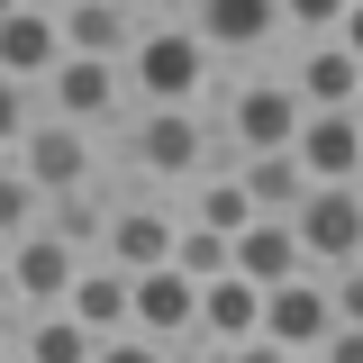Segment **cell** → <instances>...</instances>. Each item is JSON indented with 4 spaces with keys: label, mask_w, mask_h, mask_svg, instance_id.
<instances>
[{
    "label": "cell",
    "mask_w": 363,
    "mask_h": 363,
    "mask_svg": "<svg viewBox=\"0 0 363 363\" xmlns=\"http://www.w3.org/2000/svg\"><path fill=\"white\" fill-rule=\"evenodd\" d=\"M191 327H200V281H182L173 264L128 281V336H155V345L191 354Z\"/></svg>",
    "instance_id": "9c48e42d"
},
{
    "label": "cell",
    "mask_w": 363,
    "mask_h": 363,
    "mask_svg": "<svg viewBox=\"0 0 363 363\" xmlns=\"http://www.w3.org/2000/svg\"><path fill=\"white\" fill-rule=\"evenodd\" d=\"M118 82H128V109H200V100L218 91V64H209L200 37L182 28V9H145Z\"/></svg>",
    "instance_id": "7a4b0ae2"
},
{
    "label": "cell",
    "mask_w": 363,
    "mask_h": 363,
    "mask_svg": "<svg viewBox=\"0 0 363 363\" xmlns=\"http://www.w3.org/2000/svg\"><path fill=\"white\" fill-rule=\"evenodd\" d=\"M164 264L182 272V281H218L227 272V236H209V227H173V255Z\"/></svg>",
    "instance_id": "7402d4cb"
},
{
    "label": "cell",
    "mask_w": 363,
    "mask_h": 363,
    "mask_svg": "<svg viewBox=\"0 0 363 363\" xmlns=\"http://www.w3.org/2000/svg\"><path fill=\"white\" fill-rule=\"evenodd\" d=\"M136 28H145V9H128V0H64L55 9V37H64V55H82V64H128Z\"/></svg>",
    "instance_id": "4fadbf2b"
},
{
    "label": "cell",
    "mask_w": 363,
    "mask_h": 363,
    "mask_svg": "<svg viewBox=\"0 0 363 363\" xmlns=\"http://www.w3.org/2000/svg\"><path fill=\"white\" fill-rule=\"evenodd\" d=\"M109 200H118L109 182H100V191H73V200H45V218H37V227L91 264V255H100V227H109Z\"/></svg>",
    "instance_id": "ffe728a7"
},
{
    "label": "cell",
    "mask_w": 363,
    "mask_h": 363,
    "mask_svg": "<svg viewBox=\"0 0 363 363\" xmlns=\"http://www.w3.org/2000/svg\"><path fill=\"white\" fill-rule=\"evenodd\" d=\"M173 363H209V354H173Z\"/></svg>",
    "instance_id": "f546056e"
},
{
    "label": "cell",
    "mask_w": 363,
    "mask_h": 363,
    "mask_svg": "<svg viewBox=\"0 0 363 363\" xmlns=\"http://www.w3.org/2000/svg\"><path fill=\"white\" fill-rule=\"evenodd\" d=\"M37 218H45V200L28 191V173H18V164H0V255H9Z\"/></svg>",
    "instance_id": "603a6c76"
},
{
    "label": "cell",
    "mask_w": 363,
    "mask_h": 363,
    "mask_svg": "<svg viewBox=\"0 0 363 363\" xmlns=\"http://www.w3.org/2000/svg\"><path fill=\"white\" fill-rule=\"evenodd\" d=\"M255 318H264V291H245L236 272L200 281V327H191V354H227V345H255Z\"/></svg>",
    "instance_id": "2e32d148"
},
{
    "label": "cell",
    "mask_w": 363,
    "mask_h": 363,
    "mask_svg": "<svg viewBox=\"0 0 363 363\" xmlns=\"http://www.w3.org/2000/svg\"><path fill=\"white\" fill-rule=\"evenodd\" d=\"M64 318L82 327L91 345L128 336V272H109V264H82V272H73V291H64Z\"/></svg>",
    "instance_id": "ac0fdd59"
},
{
    "label": "cell",
    "mask_w": 363,
    "mask_h": 363,
    "mask_svg": "<svg viewBox=\"0 0 363 363\" xmlns=\"http://www.w3.org/2000/svg\"><path fill=\"white\" fill-rule=\"evenodd\" d=\"M173 200H155V191H118V200H109V227H100V255H91V264H109V272H155L164 264V255H173Z\"/></svg>",
    "instance_id": "52a82bcc"
},
{
    "label": "cell",
    "mask_w": 363,
    "mask_h": 363,
    "mask_svg": "<svg viewBox=\"0 0 363 363\" xmlns=\"http://www.w3.org/2000/svg\"><path fill=\"white\" fill-rule=\"evenodd\" d=\"M309 363H363V327H327Z\"/></svg>",
    "instance_id": "484cf974"
},
{
    "label": "cell",
    "mask_w": 363,
    "mask_h": 363,
    "mask_svg": "<svg viewBox=\"0 0 363 363\" xmlns=\"http://www.w3.org/2000/svg\"><path fill=\"white\" fill-rule=\"evenodd\" d=\"M0 327H9V272H0Z\"/></svg>",
    "instance_id": "83f0119b"
},
{
    "label": "cell",
    "mask_w": 363,
    "mask_h": 363,
    "mask_svg": "<svg viewBox=\"0 0 363 363\" xmlns=\"http://www.w3.org/2000/svg\"><path fill=\"white\" fill-rule=\"evenodd\" d=\"M291 164H300V182H309V191L354 182V173H363V118H354V109H318V118H300Z\"/></svg>",
    "instance_id": "8fae6325"
},
{
    "label": "cell",
    "mask_w": 363,
    "mask_h": 363,
    "mask_svg": "<svg viewBox=\"0 0 363 363\" xmlns=\"http://www.w3.org/2000/svg\"><path fill=\"white\" fill-rule=\"evenodd\" d=\"M227 272L245 281V291H281V281H300V245H291V227L281 218H255V227H236L227 236Z\"/></svg>",
    "instance_id": "e0dca14e"
},
{
    "label": "cell",
    "mask_w": 363,
    "mask_h": 363,
    "mask_svg": "<svg viewBox=\"0 0 363 363\" xmlns=\"http://www.w3.org/2000/svg\"><path fill=\"white\" fill-rule=\"evenodd\" d=\"M182 28L200 37L209 64L218 55H264V45H281V0H191Z\"/></svg>",
    "instance_id": "30bf717a"
},
{
    "label": "cell",
    "mask_w": 363,
    "mask_h": 363,
    "mask_svg": "<svg viewBox=\"0 0 363 363\" xmlns=\"http://www.w3.org/2000/svg\"><path fill=\"white\" fill-rule=\"evenodd\" d=\"M227 173H236V191L255 200V218H291V209H300V191H309L291 155H245V164H227Z\"/></svg>",
    "instance_id": "d6986e66"
},
{
    "label": "cell",
    "mask_w": 363,
    "mask_h": 363,
    "mask_svg": "<svg viewBox=\"0 0 363 363\" xmlns=\"http://www.w3.org/2000/svg\"><path fill=\"white\" fill-rule=\"evenodd\" d=\"M28 118H37V91H18V82H0V164L18 155V136H28Z\"/></svg>",
    "instance_id": "cb8c5ba5"
},
{
    "label": "cell",
    "mask_w": 363,
    "mask_h": 363,
    "mask_svg": "<svg viewBox=\"0 0 363 363\" xmlns=\"http://www.w3.org/2000/svg\"><path fill=\"white\" fill-rule=\"evenodd\" d=\"M64 64V37H55V9L45 0H0V82L37 91L45 73Z\"/></svg>",
    "instance_id": "7c38bea8"
},
{
    "label": "cell",
    "mask_w": 363,
    "mask_h": 363,
    "mask_svg": "<svg viewBox=\"0 0 363 363\" xmlns=\"http://www.w3.org/2000/svg\"><path fill=\"white\" fill-rule=\"evenodd\" d=\"M0 363H18V345H9V336H0Z\"/></svg>",
    "instance_id": "f1b7e54d"
},
{
    "label": "cell",
    "mask_w": 363,
    "mask_h": 363,
    "mask_svg": "<svg viewBox=\"0 0 363 363\" xmlns=\"http://www.w3.org/2000/svg\"><path fill=\"white\" fill-rule=\"evenodd\" d=\"M281 82H291V100H300V109H363V55L354 45H300V55H291V73H281Z\"/></svg>",
    "instance_id": "5bb4252c"
},
{
    "label": "cell",
    "mask_w": 363,
    "mask_h": 363,
    "mask_svg": "<svg viewBox=\"0 0 363 363\" xmlns=\"http://www.w3.org/2000/svg\"><path fill=\"white\" fill-rule=\"evenodd\" d=\"M9 164L28 173L37 200H73V191H100V182H109V136H82V128H64V118L37 109Z\"/></svg>",
    "instance_id": "277c9868"
},
{
    "label": "cell",
    "mask_w": 363,
    "mask_h": 363,
    "mask_svg": "<svg viewBox=\"0 0 363 363\" xmlns=\"http://www.w3.org/2000/svg\"><path fill=\"white\" fill-rule=\"evenodd\" d=\"M300 100H291V82L281 73H236V82H218V109H209V128H218V145L245 164V155H291V136H300Z\"/></svg>",
    "instance_id": "3957f363"
},
{
    "label": "cell",
    "mask_w": 363,
    "mask_h": 363,
    "mask_svg": "<svg viewBox=\"0 0 363 363\" xmlns=\"http://www.w3.org/2000/svg\"><path fill=\"white\" fill-rule=\"evenodd\" d=\"M37 109L64 118V128H82V136H118V118H128V82H118V64L64 55V64L37 82Z\"/></svg>",
    "instance_id": "5b68a950"
},
{
    "label": "cell",
    "mask_w": 363,
    "mask_h": 363,
    "mask_svg": "<svg viewBox=\"0 0 363 363\" xmlns=\"http://www.w3.org/2000/svg\"><path fill=\"white\" fill-rule=\"evenodd\" d=\"M109 164L128 173V191H155V200H182L200 173L236 164L209 128V109H128L118 136H109Z\"/></svg>",
    "instance_id": "6da1fadb"
},
{
    "label": "cell",
    "mask_w": 363,
    "mask_h": 363,
    "mask_svg": "<svg viewBox=\"0 0 363 363\" xmlns=\"http://www.w3.org/2000/svg\"><path fill=\"white\" fill-rule=\"evenodd\" d=\"M291 245H300V264L309 272H336V264H363V191L354 182H336V191H300V209H291Z\"/></svg>",
    "instance_id": "8992f818"
},
{
    "label": "cell",
    "mask_w": 363,
    "mask_h": 363,
    "mask_svg": "<svg viewBox=\"0 0 363 363\" xmlns=\"http://www.w3.org/2000/svg\"><path fill=\"white\" fill-rule=\"evenodd\" d=\"M91 363H173V345H155V336H109Z\"/></svg>",
    "instance_id": "d4e9b609"
},
{
    "label": "cell",
    "mask_w": 363,
    "mask_h": 363,
    "mask_svg": "<svg viewBox=\"0 0 363 363\" xmlns=\"http://www.w3.org/2000/svg\"><path fill=\"white\" fill-rule=\"evenodd\" d=\"M255 336H264L272 354H291V363H309V354H318V336H327V291H318V272H300V281L264 291Z\"/></svg>",
    "instance_id": "9a60e30c"
},
{
    "label": "cell",
    "mask_w": 363,
    "mask_h": 363,
    "mask_svg": "<svg viewBox=\"0 0 363 363\" xmlns=\"http://www.w3.org/2000/svg\"><path fill=\"white\" fill-rule=\"evenodd\" d=\"M0 272H9V318H45V309H64V291H73L82 255H73V245H55L45 227H28V236L0 255Z\"/></svg>",
    "instance_id": "ba28073f"
},
{
    "label": "cell",
    "mask_w": 363,
    "mask_h": 363,
    "mask_svg": "<svg viewBox=\"0 0 363 363\" xmlns=\"http://www.w3.org/2000/svg\"><path fill=\"white\" fill-rule=\"evenodd\" d=\"M209 363H291V354H272L264 336H255V345H227V354H209Z\"/></svg>",
    "instance_id": "4316f807"
},
{
    "label": "cell",
    "mask_w": 363,
    "mask_h": 363,
    "mask_svg": "<svg viewBox=\"0 0 363 363\" xmlns=\"http://www.w3.org/2000/svg\"><path fill=\"white\" fill-rule=\"evenodd\" d=\"M9 345H18V363H91L100 345H91L82 327L64 309H45V318H9Z\"/></svg>",
    "instance_id": "44dd1931"
}]
</instances>
